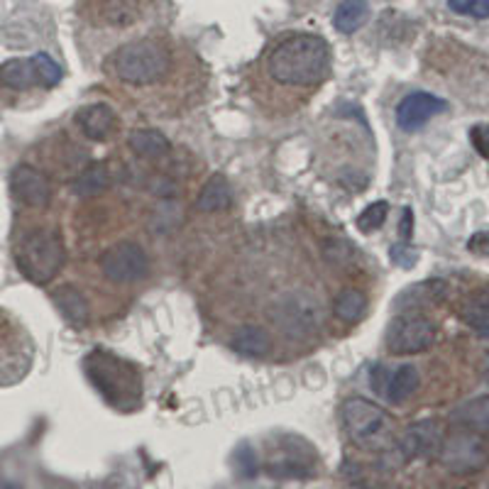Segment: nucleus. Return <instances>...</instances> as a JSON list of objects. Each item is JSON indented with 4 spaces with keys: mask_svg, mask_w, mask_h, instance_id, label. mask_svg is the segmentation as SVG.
<instances>
[{
    "mask_svg": "<svg viewBox=\"0 0 489 489\" xmlns=\"http://www.w3.org/2000/svg\"><path fill=\"white\" fill-rule=\"evenodd\" d=\"M267 71L281 86H319L330 71L328 42L311 32L289 35L270 51Z\"/></svg>",
    "mask_w": 489,
    "mask_h": 489,
    "instance_id": "obj_1",
    "label": "nucleus"
},
{
    "mask_svg": "<svg viewBox=\"0 0 489 489\" xmlns=\"http://www.w3.org/2000/svg\"><path fill=\"white\" fill-rule=\"evenodd\" d=\"M170 50L160 40H135L122 44L110 57V71L113 76L130 86H150L170 74Z\"/></svg>",
    "mask_w": 489,
    "mask_h": 489,
    "instance_id": "obj_2",
    "label": "nucleus"
},
{
    "mask_svg": "<svg viewBox=\"0 0 489 489\" xmlns=\"http://www.w3.org/2000/svg\"><path fill=\"white\" fill-rule=\"evenodd\" d=\"M64 257V242L51 228L30 230L15 248L18 267L35 284H50L59 274Z\"/></svg>",
    "mask_w": 489,
    "mask_h": 489,
    "instance_id": "obj_3",
    "label": "nucleus"
},
{
    "mask_svg": "<svg viewBox=\"0 0 489 489\" xmlns=\"http://www.w3.org/2000/svg\"><path fill=\"white\" fill-rule=\"evenodd\" d=\"M343 426L350 440L365 450L387 448L394 436V421L390 414L362 397H350L343 404Z\"/></svg>",
    "mask_w": 489,
    "mask_h": 489,
    "instance_id": "obj_4",
    "label": "nucleus"
},
{
    "mask_svg": "<svg viewBox=\"0 0 489 489\" xmlns=\"http://www.w3.org/2000/svg\"><path fill=\"white\" fill-rule=\"evenodd\" d=\"M86 372H89L93 384L110 401H120L125 399V397H130V390H138V382H140L128 362L113 358L108 352H93L86 359Z\"/></svg>",
    "mask_w": 489,
    "mask_h": 489,
    "instance_id": "obj_5",
    "label": "nucleus"
},
{
    "mask_svg": "<svg viewBox=\"0 0 489 489\" xmlns=\"http://www.w3.org/2000/svg\"><path fill=\"white\" fill-rule=\"evenodd\" d=\"M384 343L391 355H416L436 343V326L421 313H404L390 320Z\"/></svg>",
    "mask_w": 489,
    "mask_h": 489,
    "instance_id": "obj_6",
    "label": "nucleus"
},
{
    "mask_svg": "<svg viewBox=\"0 0 489 489\" xmlns=\"http://www.w3.org/2000/svg\"><path fill=\"white\" fill-rule=\"evenodd\" d=\"M440 462L450 469V472H458V475H469V472H477L487 465L489 453L485 440L477 433L462 429L450 433L448 438H443L440 443Z\"/></svg>",
    "mask_w": 489,
    "mask_h": 489,
    "instance_id": "obj_7",
    "label": "nucleus"
},
{
    "mask_svg": "<svg viewBox=\"0 0 489 489\" xmlns=\"http://www.w3.org/2000/svg\"><path fill=\"white\" fill-rule=\"evenodd\" d=\"M100 272L103 277L115 284H130L142 280L150 270V260L138 242H118L100 255Z\"/></svg>",
    "mask_w": 489,
    "mask_h": 489,
    "instance_id": "obj_8",
    "label": "nucleus"
},
{
    "mask_svg": "<svg viewBox=\"0 0 489 489\" xmlns=\"http://www.w3.org/2000/svg\"><path fill=\"white\" fill-rule=\"evenodd\" d=\"M11 191L22 206H30V209H47L51 201L50 179L30 164H20L12 170Z\"/></svg>",
    "mask_w": 489,
    "mask_h": 489,
    "instance_id": "obj_9",
    "label": "nucleus"
},
{
    "mask_svg": "<svg viewBox=\"0 0 489 489\" xmlns=\"http://www.w3.org/2000/svg\"><path fill=\"white\" fill-rule=\"evenodd\" d=\"M145 0H89L86 15L89 20L106 28H130L142 18Z\"/></svg>",
    "mask_w": 489,
    "mask_h": 489,
    "instance_id": "obj_10",
    "label": "nucleus"
},
{
    "mask_svg": "<svg viewBox=\"0 0 489 489\" xmlns=\"http://www.w3.org/2000/svg\"><path fill=\"white\" fill-rule=\"evenodd\" d=\"M446 110V100L433 96V93H409L406 99L397 106V125L401 130L414 132L421 125H426L430 118H436L438 113Z\"/></svg>",
    "mask_w": 489,
    "mask_h": 489,
    "instance_id": "obj_11",
    "label": "nucleus"
},
{
    "mask_svg": "<svg viewBox=\"0 0 489 489\" xmlns=\"http://www.w3.org/2000/svg\"><path fill=\"white\" fill-rule=\"evenodd\" d=\"M440 443H443V430H440L438 421H419L401 436V458H430L433 453L440 450Z\"/></svg>",
    "mask_w": 489,
    "mask_h": 489,
    "instance_id": "obj_12",
    "label": "nucleus"
},
{
    "mask_svg": "<svg viewBox=\"0 0 489 489\" xmlns=\"http://www.w3.org/2000/svg\"><path fill=\"white\" fill-rule=\"evenodd\" d=\"M76 125H79L81 132L89 140L103 142L118 130V118H115V113H113L110 106H106V103H93V106H86V108H81L76 113Z\"/></svg>",
    "mask_w": 489,
    "mask_h": 489,
    "instance_id": "obj_13",
    "label": "nucleus"
},
{
    "mask_svg": "<svg viewBox=\"0 0 489 489\" xmlns=\"http://www.w3.org/2000/svg\"><path fill=\"white\" fill-rule=\"evenodd\" d=\"M51 299L57 304V309L64 319L69 320L74 328H83L89 323V301L76 287L64 284L59 289H54Z\"/></svg>",
    "mask_w": 489,
    "mask_h": 489,
    "instance_id": "obj_14",
    "label": "nucleus"
},
{
    "mask_svg": "<svg viewBox=\"0 0 489 489\" xmlns=\"http://www.w3.org/2000/svg\"><path fill=\"white\" fill-rule=\"evenodd\" d=\"M450 419L455 421L460 429H468L477 436H489V397L460 404L458 409L450 414Z\"/></svg>",
    "mask_w": 489,
    "mask_h": 489,
    "instance_id": "obj_15",
    "label": "nucleus"
},
{
    "mask_svg": "<svg viewBox=\"0 0 489 489\" xmlns=\"http://www.w3.org/2000/svg\"><path fill=\"white\" fill-rule=\"evenodd\" d=\"M460 319L465 320V326L475 330L477 335L489 338V287L469 294L468 299L462 301Z\"/></svg>",
    "mask_w": 489,
    "mask_h": 489,
    "instance_id": "obj_16",
    "label": "nucleus"
},
{
    "mask_svg": "<svg viewBox=\"0 0 489 489\" xmlns=\"http://www.w3.org/2000/svg\"><path fill=\"white\" fill-rule=\"evenodd\" d=\"M230 345L240 355H248V358H264L272 348V338L267 330L262 326H242L233 333Z\"/></svg>",
    "mask_w": 489,
    "mask_h": 489,
    "instance_id": "obj_17",
    "label": "nucleus"
},
{
    "mask_svg": "<svg viewBox=\"0 0 489 489\" xmlns=\"http://www.w3.org/2000/svg\"><path fill=\"white\" fill-rule=\"evenodd\" d=\"M419 384H421L419 370H416L414 365H401L399 370L384 380V387H382L380 394H384L387 401H391V404H401V401L409 399L411 394H416Z\"/></svg>",
    "mask_w": 489,
    "mask_h": 489,
    "instance_id": "obj_18",
    "label": "nucleus"
},
{
    "mask_svg": "<svg viewBox=\"0 0 489 489\" xmlns=\"http://www.w3.org/2000/svg\"><path fill=\"white\" fill-rule=\"evenodd\" d=\"M230 203H233V191H230L228 179L223 174H213L201 189L196 209L203 213H218V210H228Z\"/></svg>",
    "mask_w": 489,
    "mask_h": 489,
    "instance_id": "obj_19",
    "label": "nucleus"
},
{
    "mask_svg": "<svg viewBox=\"0 0 489 489\" xmlns=\"http://www.w3.org/2000/svg\"><path fill=\"white\" fill-rule=\"evenodd\" d=\"M128 147L138 157L145 160H160L170 152V140L164 138V132L152 130V128H138L128 135Z\"/></svg>",
    "mask_w": 489,
    "mask_h": 489,
    "instance_id": "obj_20",
    "label": "nucleus"
},
{
    "mask_svg": "<svg viewBox=\"0 0 489 489\" xmlns=\"http://www.w3.org/2000/svg\"><path fill=\"white\" fill-rule=\"evenodd\" d=\"M110 189V171L103 162H93L86 170L81 171L76 179L71 181V193H76L81 199L89 196H100L103 191Z\"/></svg>",
    "mask_w": 489,
    "mask_h": 489,
    "instance_id": "obj_21",
    "label": "nucleus"
},
{
    "mask_svg": "<svg viewBox=\"0 0 489 489\" xmlns=\"http://www.w3.org/2000/svg\"><path fill=\"white\" fill-rule=\"evenodd\" d=\"M367 18H370V5L365 0H343L333 15V25L338 32L352 35L365 25Z\"/></svg>",
    "mask_w": 489,
    "mask_h": 489,
    "instance_id": "obj_22",
    "label": "nucleus"
},
{
    "mask_svg": "<svg viewBox=\"0 0 489 489\" xmlns=\"http://www.w3.org/2000/svg\"><path fill=\"white\" fill-rule=\"evenodd\" d=\"M0 83L15 91L30 89L32 83H37V76H35V69H32V61L8 59L5 64H0Z\"/></svg>",
    "mask_w": 489,
    "mask_h": 489,
    "instance_id": "obj_23",
    "label": "nucleus"
},
{
    "mask_svg": "<svg viewBox=\"0 0 489 489\" xmlns=\"http://www.w3.org/2000/svg\"><path fill=\"white\" fill-rule=\"evenodd\" d=\"M365 309H367V299L358 289H343L333 301V311L343 323H358Z\"/></svg>",
    "mask_w": 489,
    "mask_h": 489,
    "instance_id": "obj_24",
    "label": "nucleus"
},
{
    "mask_svg": "<svg viewBox=\"0 0 489 489\" xmlns=\"http://www.w3.org/2000/svg\"><path fill=\"white\" fill-rule=\"evenodd\" d=\"M32 69H35V76H37V83H42L44 89H51V86H57L64 76V71L57 61L51 59L50 54H44V51H37L35 57H32Z\"/></svg>",
    "mask_w": 489,
    "mask_h": 489,
    "instance_id": "obj_25",
    "label": "nucleus"
},
{
    "mask_svg": "<svg viewBox=\"0 0 489 489\" xmlns=\"http://www.w3.org/2000/svg\"><path fill=\"white\" fill-rule=\"evenodd\" d=\"M387 213H390V206H387V201H375L370 203L367 209L359 213L358 218V228L362 233H372V230H377L387 220Z\"/></svg>",
    "mask_w": 489,
    "mask_h": 489,
    "instance_id": "obj_26",
    "label": "nucleus"
},
{
    "mask_svg": "<svg viewBox=\"0 0 489 489\" xmlns=\"http://www.w3.org/2000/svg\"><path fill=\"white\" fill-rule=\"evenodd\" d=\"M448 5L450 11L460 12V15H469L479 20L489 18V0H448Z\"/></svg>",
    "mask_w": 489,
    "mask_h": 489,
    "instance_id": "obj_27",
    "label": "nucleus"
},
{
    "mask_svg": "<svg viewBox=\"0 0 489 489\" xmlns=\"http://www.w3.org/2000/svg\"><path fill=\"white\" fill-rule=\"evenodd\" d=\"M469 142H472V147L477 150L479 157L489 160V125H475V128L469 130Z\"/></svg>",
    "mask_w": 489,
    "mask_h": 489,
    "instance_id": "obj_28",
    "label": "nucleus"
},
{
    "mask_svg": "<svg viewBox=\"0 0 489 489\" xmlns=\"http://www.w3.org/2000/svg\"><path fill=\"white\" fill-rule=\"evenodd\" d=\"M469 252L475 255H482V257H489V230H479L472 238L468 240Z\"/></svg>",
    "mask_w": 489,
    "mask_h": 489,
    "instance_id": "obj_29",
    "label": "nucleus"
},
{
    "mask_svg": "<svg viewBox=\"0 0 489 489\" xmlns=\"http://www.w3.org/2000/svg\"><path fill=\"white\" fill-rule=\"evenodd\" d=\"M401 250H404V255L399 252V248H394V250H391V260L399 262V264H404V267H411V264L416 262V257H419V255H416V252H411L409 248H401Z\"/></svg>",
    "mask_w": 489,
    "mask_h": 489,
    "instance_id": "obj_30",
    "label": "nucleus"
},
{
    "mask_svg": "<svg viewBox=\"0 0 489 489\" xmlns=\"http://www.w3.org/2000/svg\"><path fill=\"white\" fill-rule=\"evenodd\" d=\"M411 225H414V213L409 209L404 210V218H401V238H411Z\"/></svg>",
    "mask_w": 489,
    "mask_h": 489,
    "instance_id": "obj_31",
    "label": "nucleus"
},
{
    "mask_svg": "<svg viewBox=\"0 0 489 489\" xmlns=\"http://www.w3.org/2000/svg\"><path fill=\"white\" fill-rule=\"evenodd\" d=\"M482 380H485V384L489 387V352L482 358Z\"/></svg>",
    "mask_w": 489,
    "mask_h": 489,
    "instance_id": "obj_32",
    "label": "nucleus"
}]
</instances>
